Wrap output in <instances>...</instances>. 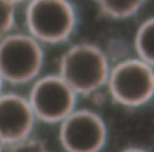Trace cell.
<instances>
[{
  "label": "cell",
  "mask_w": 154,
  "mask_h": 152,
  "mask_svg": "<svg viewBox=\"0 0 154 152\" xmlns=\"http://www.w3.org/2000/svg\"><path fill=\"white\" fill-rule=\"evenodd\" d=\"M110 70L105 52L94 43L82 42L62 55L59 75L78 95H88L107 86Z\"/></svg>",
  "instance_id": "cell-1"
},
{
  "label": "cell",
  "mask_w": 154,
  "mask_h": 152,
  "mask_svg": "<svg viewBox=\"0 0 154 152\" xmlns=\"http://www.w3.org/2000/svg\"><path fill=\"white\" fill-rule=\"evenodd\" d=\"M107 87L120 106L141 107L154 97V67L138 57L119 61L110 70Z\"/></svg>",
  "instance_id": "cell-2"
},
{
  "label": "cell",
  "mask_w": 154,
  "mask_h": 152,
  "mask_svg": "<svg viewBox=\"0 0 154 152\" xmlns=\"http://www.w3.org/2000/svg\"><path fill=\"white\" fill-rule=\"evenodd\" d=\"M26 19L31 35L38 41L60 43L74 33L77 12L70 0H31Z\"/></svg>",
  "instance_id": "cell-3"
},
{
  "label": "cell",
  "mask_w": 154,
  "mask_h": 152,
  "mask_svg": "<svg viewBox=\"0 0 154 152\" xmlns=\"http://www.w3.org/2000/svg\"><path fill=\"white\" fill-rule=\"evenodd\" d=\"M45 62L40 42L32 35H9L0 42V75L3 82L22 85L38 77Z\"/></svg>",
  "instance_id": "cell-4"
},
{
  "label": "cell",
  "mask_w": 154,
  "mask_h": 152,
  "mask_svg": "<svg viewBox=\"0 0 154 152\" xmlns=\"http://www.w3.org/2000/svg\"><path fill=\"white\" fill-rule=\"evenodd\" d=\"M77 94L59 74L37 77L28 99L37 120L60 124L76 109Z\"/></svg>",
  "instance_id": "cell-5"
},
{
  "label": "cell",
  "mask_w": 154,
  "mask_h": 152,
  "mask_svg": "<svg viewBox=\"0 0 154 152\" xmlns=\"http://www.w3.org/2000/svg\"><path fill=\"white\" fill-rule=\"evenodd\" d=\"M58 136L66 152H100L108 141V127L96 112L75 109L59 124Z\"/></svg>",
  "instance_id": "cell-6"
},
{
  "label": "cell",
  "mask_w": 154,
  "mask_h": 152,
  "mask_svg": "<svg viewBox=\"0 0 154 152\" xmlns=\"http://www.w3.org/2000/svg\"><path fill=\"white\" fill-rule=\"evenodd\" d=\"M36 120L26 97L16 93L0 94V138L5 146L30 137Z\"/></svg>",
  "instance_id": "cell-7"
},
{
  "label": "cell",
  "mask_w": 154,
  "mask_h": 152,
  "mask_svg": "<svg viewBox=\"0 0 154 152\" xmlns=\"http://www.w3.org/2000/svg\"><path fill=\"white\" fill-rule=\"evenodd\" d=\"M134 47L137 57L154 67V17L145 20L137 29Z\"/></svg>",
  "instance_id": "cell-8"
},
{
  "label": "cell",
  "mask_w": 154,
  "mask_h": 152,
  "mask_svg": "<svg viewBox=\"0 0 154 152\" xmlns=\"http://www.w3.org/2000/svg\"><path fill=\"white\" fill-rule=\"evenodd\" d=\"M100 12L112 19H127L134 16L146 0H96Z\"/></svg>",
  "instance_id": "cell-9"
},
{
  "label": "cell",
  "mask_w": 154,
  "mask_h": 152,
  "mask_svg": "<svg viewBox=\"0 0 154 152\" xmlns=\"http://www.w3.org/2000/svg\"><path fill=\"white\" fill-rule=\"evenodd\" d=\"M7 152H51L41 141L32 136L8 146Z\"/></svg>",
  "instance_id": "cell-10"
},
{
  "label": "cell",
  "mask_w": 154,
  "mask_h": 152,
  "mask_svg": "<svg viewBox=\"0 0 154 152\" xmlns=\"http://www.w3.org/2000/svg\"><path fill=\"white\" fill-rule=\"evenodd\" d=\"M15 19L14 5L7 0H0V36L9 32Z\"/></svg>",
  "instance_id": "cell-11"
},
{
  "label": "cell",
  "mask_w": 154,
  "mask_h": 152,
  "mask_svg": "<svg viewBox=\"0 0 154 152\" xmlns=\"http://www.w3.org/2000/svg\"><path fill=\"white\" fill-rule=\"evenodd\" d=\"M120 152H150L148 150L143 149V148H140V147H129V148H126V149L122 150Z\"/></svg>",
  "instance_id": "cell-12"
},
{
  "label": "cell",
  "mask_w": 154,
  "mask_h": 152,
  "mask_svg": "<svg viewBox=\"0 0 154 152\" xmlns=\"http://www.w3.org/2000/svg\"><path fill=\"white\" fill-rule=\"evenodd\" d=\"M7 1H9V2H11V3H13V5H15L16 3L23 2V1H26V0H7Z\"/></svg>",
  "instance_id": "cell-13"
},
{
  "label": "cell",
  "mask_w": 154,
  "mask_h": 152,
  "mask_svg": "<svg viewBox=\"0 0 154 152\" xmlns=\"http://www.w3.org/2000/svg\"><path fill=\"white\" fill-rule=\"evenodd\" d=\"M5 144L1 141V138H0V152H3V150H5Z\"/></svg>",
  "instance_id": "cell-14"
},
{
  "label": "cell",
  "mask_w": 154,
  "mask_h": 152,
  "mask_svg": "<svg viewBox=\"0 0 154 152\" xmlns=\"http://www.w3.org/2000/svg\"><path fill=\"white\" fill-rule=\"evenodd\" d=\"M2 82H3V79L1 77V75H0V94H1V89H2Z\"/></svg>",
  "instance_id": "cell-15"
}]
</instances>
